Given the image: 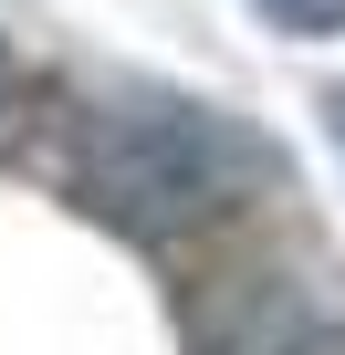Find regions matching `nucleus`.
<instances>
[{"mask_svg":"<svg viewBox=\"0 0 345 355\" xmlns=\"http://www.w3.org/2000/svg\"><path fill=\"white\" fill-rule=\"evenodd\" d=\"M262 178H272L262 136H241L210 105H167V94H136V105L84 115V146H74V199L94 220H115L126 241L220 230L230 209H251Z\"/></svg>","mask_w":345,"mask_h":355,"instance_id":"nucleus-1","label":"nucleus"},{"mask_svg":"<svg viewBox=\"0 0 345 355\" xmlns=\"http://www.w3.org/2000/svg\"><path fill=\"white\" fill-rule=\"evenodd\" d=\"M22 136H32V84H22L11 63H0V157H11Z\"/></svg>","mask_w":345,"mask_h":355,"instance_id":"nucleus-2","label":"nucleus"},{"mask_svg":"<svg viewBox=\"0 0 345 355\" xmlns=\"http://www.w3.org/2000/svg\"><path fill=\"white\" fill-rule=\"evenodd\" d=\"M262 11H272L283 32H335V21H345V0H262Z\"/></svg>","mask_w":345,"mask_h":355,"instance_id":"nucleus-3","label":"nucleus"},{"mask_svg":"<svg viewBox=\"0 0 345 355\" xmlns=\"http://www.w3.org/2000/svg\"><path fill=\"white\" fill-rule=\"evenodd\" d=\"M324 125H335V146H345V94H335V105H324Z\"/></svg>","mask_w":345,"mask_h":355,"instance_id":"nucleus-4","label":"nucleus"}]
</instances>
